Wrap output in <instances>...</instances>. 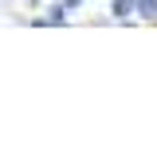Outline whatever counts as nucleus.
<instances>
[{
    "label": "nucleus",
    "mask_w": 157,
    "mask_h": 157,
    "mask_svg": "<svg viewBox=\"0 0 157 157\" xmlns=\"http://www.w3.org/2000/svg\"><path fill=\"white\" fill-rule=\"evenodd\" d=\"M114 16L118 20H134V16L153 20L157 16V0H114Z\"/></svg>",
    "instance_id": "obj_1"
},
{
    "label": "nucleus",
    "mask_w": 157,
    "mask_h": 157,
    "mask_svg": "<svg viewBox=\"0 0 157 157\" xmlns=\"http://www.w3.org/2000/svg\"><path fill=\"white\" fill-rule=\"evenodd\" d=\"M47 20H51V24H67V8H51Z\"/></svg>",
    "instance_id": "obj_2"
}]
</instances>
